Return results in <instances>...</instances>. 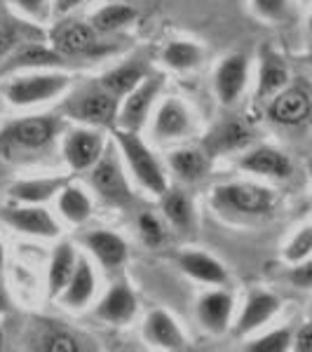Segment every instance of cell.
Returning <instances> with one entry per match:
<instances>
[{"instance_id":"obj_1","label":"cell","mask_w":312,"mask_h":352,"mask_svg":"<svg viewBox=\"0 0 312 352\" xmlns=\"http://www.w3.org/2000/svg\"><path fill=\"white\" fill-rule=\"evenodd\" d=\"M59 132V122L49 116H26L0 129V157L21 164L38 157L52 146Z\"/></svg>"},{"instance_id":"obj_2","label":"cell","mask_w":312,"mask_h":352,"mask_svg":"<svg viewBox=\"0 0 312 352\" xmlns=\"http://www.w3.org/2000/svg\"><path fill=\"white\" fill-rule=\"evenodd\" d=\"M115 139H118V148H120L127 167L132 169L134 179L148 192H153V195L162 197L164 192H167V176H164L160 162L153 155V151L141 141L139 132L118 129Z\"/></svg>"},{"instance_id":"obj_3","label":"cell","mask_w":312,"mask_h":352,"mask_svg":"<svg viewBox=\"0 0 312 352\" xmlns=\"http://www.w3.org/2000/svg\"><path fill=\"white\" fill-rule=\"evenodd\" d=\"M68 85L71 80L61 73H31V76H19L5 82L3 96L16 109H28L64 94Z\"/></svg>"},{"instance_id":"obj_4","label":"cell","mask_w":312,"mask_h":352,"mask_svg":"<svg viewBox=\"0 0 312 352\" xmlns=\"http://www.w3.org/2000/svg\"><path fill=\"white\" fill-rule=\"evenodd\" d=\"M214 197L221 207H228L232 212L249 214V217H258V214H268L275 202L270 188L256 184H225L214 188Z\"/></svg>"},{"instance_id":"obj_5","label":"cell","mask_w":312,"mask_h":352,"mask_svg":"<svg viewBox=\"0 0 312 352\" xmlns=\"http://www.w3.org/2000/svg\"><path fill=\"white\" fill-rule=\"evenodd\" d=\"M118 99L115 94L106 92L99 85V89H82L76 99L68 104V113L76 120H80L89 127H106L118 118Z\"/></svg>"},{"instance_id":"obj_6","label":"cell","mask_w":312,"mask_h":352,"mask_svg":"<svg viewBox=\"0 0 312 352\" xmlns=\"http://www.w3.org/2000/svg\"><path fill=\"white\" fill-rule=\"evenodd\" d=\"M162 87V78L160 76H146L132 92L127 94L124 104L118 111V124L120 129H132V132H139L146 124V118H148V111L153 106V99L157 96Z\"/></svg>"},{"instance_id":"obj_7","label":"cell","mask_w":312,"mask_h":352,"mask_svg":"<svg viewBox=\"0 0 312 352\" xmlns=\"http://www.w3.org/2000/svg\"><path fill=\"white\" fill-rule=\"evenodd\" d=\"M92 186L106 202L127 204L132 200V190H129L127 176L122 172L120 160H118L113 153H104V155L99 157V162L94 164Z\"/></svg>"},{"instance_id":"obj_8","label":"cell","mask_w":312,"mask_h":352,"mask_svg":"<svg viewBox=\"0 0 312 352\" xmlns=\"http://www.w3.org/2000/svg\"><path fill=\"white\" fill-rule=\"evenodd\" d=\"M268 116L272 122L285 127H298L312 116V96L300 87H287L270 99Z\"/></svg>"},{"instance_id":"obj_9","label":"cell","mask_w":312,"mask_h":352,"mask_svg":"<svg viewBox=\"0 0 312 352\" xmlns=\"http://www.w3.org/2000/svg\"><path fill=\"white\" fill-rule=\"evenodd\" d=\"M106 141L96 129L82 127V129H73L66 134L64 139V155L71 169H89L99 162V157L104 155Z\"/></svg>"},{"instance_id":"obj_10","label":"cell","mask_w":312,"mask_h":352,"mask_svg":"<svg viewBox=\"0 0 312 352\" xmlns=\"http://www.w3.org/2000/svg\"><path fill=\"white\" fill-rule=\"evenodd\" d=\"M3 221L12 226L14 230L33 237H56L59 235V223L52 214L41 204H24V207L3 209Z\"/></svg>"},{"instance_id":"obj_11","label":"cell","mask_w":312,"mask_h":352,"mask_svg":"<svg viewBox=\"0 0 312 352\" xmlns=\"http://www.w3.org/2000/svg\"><path fill=\"white\" fill-rule=\"evenodd\" d=\"M54 50L64 56H87L101 50L96 41L94 26H87L82 21H66L59 24L52 33Z\"/></svg>"},{"instance_id":"obj_12","label":"cell","mask_w":312,"mask_h":352,"mask_svg":"<svg viewBox=\"0 0 312 352\" xmlns=\"http://www.w3.org/2000/svg\"><path fill=\"white\" fill-rule=\"evenodd\" d=\"M247 78H249V61L245 54H230L216 68V94L221 99V104L230 106L240 99V94L247 87Z\"/></svg>"},{"instance_id":"obj_13","label":"cell","mask_w":312,"mask_h":352,"mask_svg":"<svg viewBox=\"0 0 312 352\" xmlns=\"http://www.w3.org/2000/svg\"><path fill=\"white\" fill-rule=\"evenodd\" d=\"M232 308H235V300L228 292H223V289L209 292L197 300V322L204 331L223 333L230 327Z\"/></svg>"},{"instance_id":"obj_14","label":"cell","mask_w":312,"mask_h":352,"mask_svg":"<svg viewBox=\"0 0 312 352\" xmlns=\"http://www.w3.org/2000/svg\"><path fill=\"white\" fill-rule=\"evenodd\" d=\"M280 305H282V300L277 298L275 294L263 292V289L252 292V296L247 298L245 310H242L240 320H237V324H235V333L237 336H245V333H252L263 324H268L272 317L277 315Z\"/></svg>"},{"instance_id":"obj_15","label":"cell","mask_w":312,"mask_h":352,"mask_svg":"<svg viewBox=\"0 0 312 352\" xmlns=\"http://www.w3.org/2000/svg\"><path fill=\"white\" fill-rule=\"evenodd\" d=\"M190 132V111L179 99H164L153 120V136L157 141L183 139Z\"/></svg>"},{"instance_id":"obj_16","label":"cell","mask_w":312,"mask_h":352,"mask_svg":"<svg viewBox=\"0 0 312 352\" xmlns=\"http://www.w3.org/2000/svg\"><path fill=\"white\" fill-rule=\"evenodd\" d=\"M144 336L148 343L157 345L162 350H186L188 340L183 331L174 322V317L164 310H153L144 322Z\"/></svg>"},{"instance_id":"obj_17","label":"cell","mask_w":312,"mask_h":352,"mask_svg":"<svg viewBox=\"0 0 312 352\" xmlns=\"http://www.w3.org/2000/svg\"><path fill=\"white\" fill-rule=\"evenodd\" d=\"M94 292H96V277L92 265H89L87 258H78V265L73 270L71 280L64 287V292L59 294L61 305L68 310H82L92 300Z\"/></svg>"},{"instance_id":"obj_18","label":"cell","mask_w":312,"mask_h":352,"mask_svg":"<svg viewBox=\"0 0 312 352\" xmlns=\"http://www.w3.org/2000/svg\"><path fill=\"white\" fill-rule=\"evenodd\" d=\"M240 167L245 172L258 174V176H272V179H287L291 174V160L282 151L270 148V146H260L242 155Z\"/></svg>"},{"instance_id":"obj_19","label":"cell","mask_w":312,"mask_h":352,"mask_svg":"<svg viewBox=\"0 0 312 352\" xmlns=\"http://www.w3.org/2000/svg\"><path fill=\"white\" fill-rule=\"evenodd\" d=\"M85 247L94 254L104 268H118L127 261V244L120 235L109 230H94L82 237Z\"/></svg>"},{"instance_id":"obj_20","label":"cell","mask_w":312,"mask_h":352,"mask_svg":"<svg viewBox=\"0 0 312 352\" xmlns=\"http://www.w3.org/2000/svg\"><path fill=\"white\" fill-rule=\"evenodd\" d=\"M136 312V298L127 285H115L101 298L96 315L109 324H127Z\"/></svg>"},{"instance_id":"obj_21","label":"cell","mask_w":312,"mask_h":352,"mask_svg":"<svg viewBox=\"0 0 312 352\" xmlns=\"http://www.w3.org/2000/svg\"><path fill=\"white\" fill-rule=\"evenodd\" d=\"M179 265L183 272H188L190 277H195L197 282L204 285H225L228 282V272L216 258H212L209 254L202 252H186L179 256Z\"/></svg>"},{"instance_id":"obj_22","label":"cell","mask_w":312,"mask_h":352,"mask_svg":"<svg viewBox=\"0 0 312 352\" xmlns=\"http://www.w3.org/2000/svg\"><path fill=\"white\" fill-rule=\"evenodd\" d=\"M78 265V254L73 249V244L68 242H59L52 254V261H49V270H47V289L49 296H59L64 292V287L71 280L73 270Z\"/></svg>"},{"instance_id":"obj_23","label":"cell","mask_w":312,"mask_h":352,"mask_svg":"<svg viewBox=\"0 0 312 352\" xmlns=\"http://www.w3.org/2000/svg\"><path fill=\"white\" fill-rule=\"evenodd\" d=\"M66 186V179H59V176H52V179H26V181H16V184L10 186V195L14 197L16 202L24 204H43L47 202L49 197L59 195V190Z\"/></svg>"},{"instance_id":"obj_24","label":"cell","mask_w":312,"mask_h":352,"mask_svg":"<svg viewBox=\"0 0 312 352\" xmlns=\"http://www.w3.org/2000/svg\"><path fill=\"white\" fill-rule=\"evenodd\" d=\"M56 207H59V214L71 223L80 226L85 223L89 217H92V200L87 197V192L78 186H64L56 195Z\"/></svg>"},{"instance_id":"obj_25","label":"cell","mask_w":312,"mask_h":352,"mask_svg":"<svg viewBox=\"0 0 312 352\" xmlns=\"http://www.w3.org/2000/svg\"><path fill=\"white\" fill-rule=\"evenodd\" d=\"M289 82V71L285 66V61L277 54L265 52L263 54V64H260V73H258V99H265V96H275L277 92L287 87Z\"/></svg>"},{"instance_id":"obj_26","label":"cell","mask_w":312,"mask_h":352,"mask_svg":"<svg viewBox=\"0 0 312 352\" xmlns=\"http://www.w3.org/2000/svg\"><path fill=\"white\" fill-rule=\"evenodd\" d=\"M144 78H146L144 66H141L139 61H127V64H122V66H118V68H113V71L106 73L99 85L106 89V92L122 96V94L132 92V89L144 80Z\"/></svg>"},{"instance_id":"obj_27","label":"cell","mask_w":312,"mask_h":352,"mask_svg":"<svg viewBox=\"0 0 312 352\" xmlns=\"http://www.w3.org/2000/svg\"><path fill=\"white\" fill-rule=\"evenodd\" d=\"M252 134L242 122H225L209 136V146L207 148L212 153H232V151H242L249 146Z\"/></svg>"},{"instance_id":"obj_28","label":"cell","mask_w":312,"mask_h":352,"mask_svg":"<svg viewBox=\"0 0 312 352\" xmlns=\"http://www.w3.org/2000/svg\"><path fill=\"white\" fill-rule=\"evenodd\" d=\"M169 167L181 181L192 184V181L202 179L204 172H207V157L195 148H179L169 155Z\"/></svg>"},{"instance_id":"obj_29","label":"cell","mask_w":312,"mask_h":352,"mask_svg":"<svg viewBox=\"0 0 312 352\" xmlns=\"http://www.w3.org/2000/svg\"><path fill=\"white\" fill-rule=\"evenodd\" d=\"M134 19H136V10L132 5L113 3V5H104L99 12H94L92 26L96 33H113L118 28L132 24Z\"/></svg>"},{"instance_id":"obj_30","label":"cell","mask_w":312,"mask_h":352,"mask_svg":"<svg viewBox=\"0 0 312 352\" xmlns=\"http://www.w3.org/2000/svg\"><path fill=\"white\" fill-rule=\"evenodd\" d=\"M162 212L169 223L179 230H190L192 226V202L181 190H167L162 195Z\"/></svg>"},{"instance_id":"obj_31","label":"cell","mask_w":312,"mask_h":352,"mask_svg":"<svg viewBox=\"0 0 312 352\" xmlns=\"http://www.w3.org/2000/svg\"><path fill=\"white\" fill-rule=\"evenodd\" d=\"M162 61L174 71H190L202 61V47H197L195 43L174 41L164 47Z\"/></svg>"},{"instance_id":"obj_32","label":"cell","mask_w":312,"mask_h":352,"mask_svg":"<svg viewBox=\"0 0 312 352\" xmlns=\"http://www.w3.org/2000/svg\"><path fill=\"white\" fill-rule=\"evenodd\" d=\"M59 64H64V54L36 43L16 50V54L12 56L14 68H41V66H59Z\"/></svg>"},{"instance_id":"obj_33","label":"cell","mask_w":312,"mask_h":352,"mask_svg":"<svg viewBox=\"0 0 312 352\" xmlns=\"http://www.w3.org/2000/svg\"><path fill=\"white\" fill-rule=\"evenodd\" d=\"M308 256H312V226H303L285 247V258L296 265Z\"/></svg>"},{"instance_id":"obj_34","label":"cell","mask_w":312,"mask_h":352,"mask_svg":"<svg viewBox=\"0 0 312 352\" xmlns=\"http://www.w3.org/2000/svg\"><path fill=\"white\" fill-rule=\"evenodd\" d=\"M293 343V336L289 329H277V331H270L265 336L256 338L254 343L247 345V350L252 352H285L289 345Z\"/></svg>"},{"instance_id":"obj_35","label":"cell","mask_w":312,"mask_h":352,"mask_svg":"<svg viewBox=\"0 0 312 352\" xmlns=\"http://www.w3.org/2000/svg\"><path fill=\"white\" fill-rule=\"evenodd\" d=\"M38 348L47 352H78L80 350V343H78L76 336L64 331V329H54V331H47L45 336H41Z\"/></svg>"},{"instance_id":"obj_36","label":"cell","mask_w":312,"mask_h":352,"mask_svg":"<svg viewBox=\"0 0 312 352\" xmlns=\"http://www.w3.org/2000/svg\"><path fill=\"white\" fill-rule=\"evenodd\" d=\"M136 226H139L141 237H144V242L148 244V247H157V244L164 242V235H167V232H164V226L157 221L155 214H151V212L139 214Z\"/></svg>"},{"instance_id":"obj_37","label":"cell","mask_w":312,"mask_h":352,"mask_svg":"<svg viewBox=\"0 0 312 352\" xmlns=\"http://www.w3.org/2000/svg\"><path fill=\"white\" fill-rule=\"evenodd\" d=\"M254 12L268 21H277L287 14V0H252Z\"/></svg>"},{"instance_id":"obj_38","label":"cell","mask_w":312,"mask_h":352,"mask_svg":"<svg viewBox=\"0 0 312 352\" xmlns=\"http://www.w3.org/2000/svg\"><path fill=\"white\" fill-rule=\"evenodd\" d=\"M10 3L14 5L19 12H24L26 16H31V19H47L49 14V0H10Z\"/></svg>"},{"instance_id":"obj_39","label":"cell","mask_w":312,"mask_h":352,"mask_svg":"<svg viewBox=\"0 0 312 352\" xmlns=\"http://www.w3.org/2000/svg\"><path fill=\"white\" fill-rule=\"evenodd\" d=\"M289 280L298 289H312V256L296 263V268L289 272Z\"/></svg>"},{"instance_id":"obj_40","label":"cell","mask_w":312,"mask_h":352,"mask_svg":"<svg viewBox=\"0 0 312 352\" xmlns=\"http://www.w3.org/2000/svg\"><path fill=\"white\" fill-rule=\"evenodd\" d=\"M16 45V31L10 21L0 19V59L8 56V52Z\"/></svg>"},{"instance_id":"obj_41","label":"cell","mask_w":312,"mask_h":352,"mask_svg":"<svg viewBox=\"0 0 312 352\" xmlns=\"http://www.w3.org/2000/svg\"><path fill=\"white\" fill-rule=\"evenodd\" d=\"M293 350L298 352H312V322L303 324L298 333L293 336Z\"/></svg>"},{"instance_id":"obj_42","label":"cell","mask_w":312,"mask_h":352,"mask_svg":"<svg viewBox=\"0 0 312 352\" xmlns=\"http://www.w3.org/2000/svg\"><path fill=\"white\" fill-rule=\"evenodd\" d=\"M82 0H54V12L56 14H68L71 10H76Z\"/></svg>"},{"instance_id":"obj_43","label":"cell","mask_w":312,"mask_h":352,"mask_svg":"<svg viewBox=\"0 0 312 352\" xmlns=\"http://www.w3.org/2000/svg\"><path fill=\"white\" fill-rule=\"evenodd\" d=\"M3 261H5V252H3V242H0V265H3Z\"/></svg>"},{"instance_id":"obj_44","label":"cell","mask_w":312,"mask_h":352,"mask_svg":"<svg viewBox=\"0 0 312 352\" xmlns=\"http://www.w3.org/2000/svg\"><path fill=\"white\" fill-rule=\"evenodd\" d=\"M0 350H3V329H0Z\"/></svg>"},{"instance_id":"obj_45","label":"cell","mask_w":312,"mask_h":352,"mask_svg":"<svg viewBox=\"0 0 312 352\" xmlns=\"http://www.w3.org/2000/svg\"><path fill=\"white\" fill-rule=\"evenodd\" d=\"M5 308V300H3V296H0V310H3Z\"/></svg>"},{"instance_id":"obj_46","label":"cell","mask_w":312,"mask_h":352,"mask_svg":"<svg viewBox=\"0 0 312 352\" xmlns=\"http://www.w3.org/2000/svg\"><path fill=\"white\" fill-rule=\"evenodd\" d=\"M310 31H312V14H310Z\"/></svg>"}]
</instances>
